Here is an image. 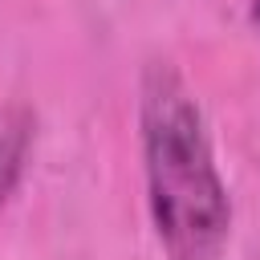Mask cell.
Returning <instances> with one entry per match:
<instances>
[{"instance_id":"3957f363","label":"cell","mask_w":260,"mask_h":260,"mask_svg":"<svg viewBox=\"0 0 260 260\" xmlns=\"http://www.w3.org/2000/svg\"><path fill=\"white\" fill-rule=\"evenodd\" d=\"M252 20L260 24V0H252Z\"/></svg>"},{"instance_id":"6da1fadb","label":"cell","mask_w":260,"mask_h":260,"mask_svg":"<svg viewBox=\"0 0 260 260\" xmlns=\"http://www.w3.org/2000/svg\"><path fill=\"white\" fill-rule=\"evenodd\" d=\"M142 167L167 260H215L232 232V199L215 171L203 114L171 65H150L142 81Z\"/></svg>"},{"instance_id":"7a4b0ae2","label":"cell","mask_w":260,"mask_h":260,"mask_svg":"<svg viewBox=\"0 0 260 260\" xmlns=\"http://www.w3.org/2000/svg\"><path fill=\"white\" fill-rule=\"evenodd\" d=\"M28 154V114L24 110H0V203L20 183Z\"/></svg>"}]
</instances>
